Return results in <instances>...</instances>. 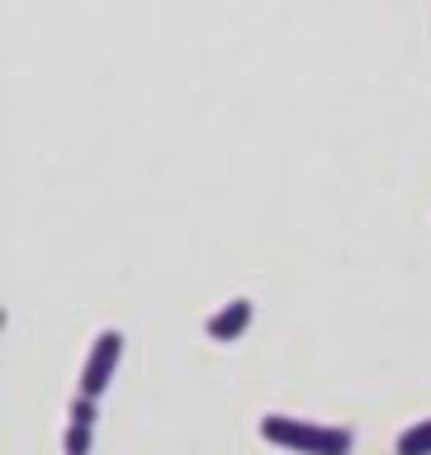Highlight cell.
<instances>
[{"mask_svg":"<svg viewBox=\"0 0 431 455\" xmlns=\"http://www.w3.org/2000/svg\"><path fill=\"white\" fill-rule=\"evenodd\" d=\"M119 355H124V337L114 332V327L95 337L91 355H85V370H81V398H100V394L109 389V379H114V365H119Z\"/></svg>","mask_w":431,"mask_h":455,"instance_id":"cell-2","label":"cell"},{"mask_svg":"<svg viewBox=\"0 0 431 455\" xmlns=\"http://www.w3.org/2000/svg\"><path fill=\"white\" fill-rule=\"evenodd\" d=\"M62 451H67V455H85V451H91V427H81V422H67Z\"/></svg>","mask_w":431,"mask_h":455,"instance_id":"cell-5","label":"cell"},{"mask_svg":"<svg viewBox=\"0 0 431 455\" xmlns=\"http://www.w3.org/2000/svg\"><path fill=\"white\" fill-rule=\"evenodd\" d=\"M261 436L275 441V446L304 451V455H351V432L323 427V422H304V418H284V412L261 418Z\"/></svg>","mask_w":431,"mask_h":455,"instance_id":"cell-1","label":"cell"},{"mask_svg":"<svg viewBox=\"0 0 431 455\" xmlns=\"http://www.w3.org/2000/svg\"><path fill=\"white\" fill-rule=\"evenodd\" d=\"M247 323H251V299H233V304H223L204 327H209L213 341H233V337L247 332Z\"/></svg>","mask_w":431,"mask_h":455,"instance_id":"cell-3","label":"cell"},{"mask_svg":"<svg viewBox=\"0 0 431 455\" xmlns=\"http://www.w3.org/2000/svg\"><path fill=\"white\" fill-rule=\"evenodd\" d=\"M71 422L91 427L95 422V398H76V403H71Z\"/></svg>","mask_w":431,"mask_h":455,"instance_id":"cell-6","label":"cell"},{"mask_svg":"<svg viewBox=\"0 0 431 455\" xmlns=\"http://www.w3.org/2000/svg\"><path fill=\"white\" fill-rule=\"evenodd\" d=\"M398 455H431V418L412 422L403 436H398Z\"/></svg>","mask_w":431,"mask_h":455,"instance_id":"cell-4","label":"cell"}]
</instances>
